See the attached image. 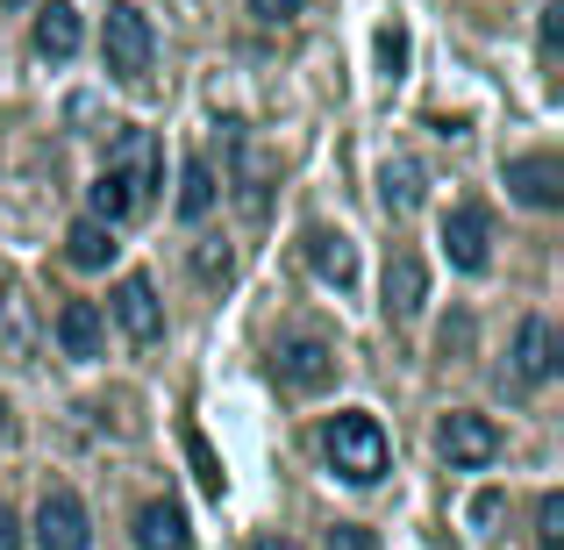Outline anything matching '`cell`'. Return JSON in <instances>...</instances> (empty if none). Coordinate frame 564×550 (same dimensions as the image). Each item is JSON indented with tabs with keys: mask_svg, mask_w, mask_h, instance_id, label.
<instances>
[{
	"mask_svg": "<svg viewBox=\"0 0 564 550\" xmlns=\"http://www.w3.org/2000/svg\"><path fill=\"white\" fill-rule=\"evenodd\" d=\"M322 451H329V465L344 472L350 486H372L386 472V429L365 408H344V414H329V429H322Z\"/></svg>",
	"mask_w": 564,
	"mask_h": 550,
	"instance_id": "6da1fadb",
	"label": "cell"
},
{
	"mask_svg": "<svg viewBox=\"0 0 564 550\" xmlns=\"http://www.w3.org/2000/svg\"><path fill=\"white\" fill-rule=\"evenodd\" d=\"M151 51H158L151 14H143L137 0H115L108 29H100V57H108V72H115V79H143V72H151Z\"/></svg>",
	"mask_w": 564,
	"mask_h": 550,
	"instance_id": "7a4b0ae2",
	"label": "cell"
},
{
	"mask_svg": "<svg viewBox=\"0 0 564 550\" xmlns=\"http://www.w3.org/2000/svg\"><path fill=\"white\" fill-rule=\"evenodd\" d=\"M36 550H94V522H86V500L72 486H51L36 508Z\"/></svg>",
	"mask_w": 564,
	"mask_h": 550,
	"instance_id": "3957f363",
	"label": "cell"
},
{
	"mask_svg": "<svg viewBox=\"0 0 564 550\" xmlns=\"http://www.w3.org/2000/svg\"><path fill=\"white\" fill-rule=\"evenodd\" d=\"M443 250H451L457 272H486V265H494V215H486L479 201L451 207V215H443Z\"/></svg>",
	"mask_w": 564,
	"mask_h": 550,
	"instance_id": "277c9868",
	"label": "cell"
},
{
	"mask_svg": "<svg viewBox=\"0 0 564 550\" xmlns=\"http://www.w3.org/2000/svg\"><path fill=\"white\" fill-rule=\"evenodd\" d=\"M500 186H508L522 207H543V215H551V207H564V165H557L551 151L508 158V165H500Z\"/></svg>",
	"mask_w": 564,
	"mask_h": 550,
	"instance_id": "5b68a950",
	"label": "cell"
},
{
	"mask_svg": "<svg viewBox=\"0 0 564 550\" xmlns=\"http://www.w3.org/2000/svg\"><path fill=\"white\" fill-rule=\"evenodd\" d=\"M108 172L129 186V201H137V215H143L151 193H158V137H151V129H122L115 151H108Z\"/></svg>",
	"mask_w": 564,
	"mask_h": 550,
	"instance_id": "8992f818",
	"label": "cell"
},
{
	"mask_svg": "<svg viewBox=\"0 0 564 550\" xmlns=\"http://www.w3.org/2000/svg\"><path fill=\"white\" fill-rule=\"evenodd\" d=\"M272 371H279L286 393H322V386L336 379V351L322 344V336H293V344L272 358Z\"/></svg>",
	"mask_w": 564,
	"mask_h": 550,
	"instance_id": "52a82bcc",
	"label": "cell"
},
{
	"mask_svg": "<svg viewBox=\"0 0 564 550\" xmlns=\"http://www.w3.org/2000/svg\"><path fill=\"white\" fill-rule=\"evenodd\" d=\"M436 451L451 457V465H494L500 457V429L486 422V414H443Z\"/></svg>",
	"mask_w": 564,
	"mask_h": 550,
	"instance_id": "ba28073f",
	"label": "cell"
},
{
	"mask_svg": "<svg viewBox=\"0 0 564 550\" xmlns=\"http://www.w3.org/2000/svg\"><path fill=\"white\" fill-rule=\"evenodd\" d=\"M115 322H122L129 344H158V336H165V308H158V287L143 272H129L122 287H115Z\"/></svg>",
	"mask_w": 564,
	"mask_h": 550,
	"instance_id": "9c48e42d",
	"label": "cell"
},
{
	"mask_svg": "<svg viewBox=\"0 0 564 550\" xmlns=\"http://www.w3.org/2000/svg\"><path fill=\"white\" fill-rule=\"evenodd\" d=\"M557 358H564V344H557V330L543 315H529L522 330H514V379L522 386H543L557 371Z\"/></svg>",
	"mask_w": 564,
	"mask_h": 550,
	"instance_id": "30bf717a",
	"label": "cell"
},
{
	"mask_svg": "<svg viewBox=\"0 0 564 550\" xmlns=\"http://www.w3.org/2000/svg\"><path fill=\"white\" fill-rule=\"evenodd\" d=\"M422 301H429V272H422V258L400 244L393 258H386V315L414 322V315H422Z\"/></svg>",
	"mask_w": 564,
	"mask_h": 550,
	"instance_id": "8fae6325",
	"label": "cell"
},
{
	"mask_svg": "<svg viewBox=\"0 0 564 550\" xmlns=\"http://www.w3.org/2000/svg\"><path fill=\"white\" fill-rule=\"evenodd\" d=\"M307 265H315V279H329L336 293L358 287V244H350L344 229H307Z\"/></svg>",
	"mask_w": 564,
	"mask_h": 550,
	"instance_id": "7c38bea8",
	"label": "cell"
},
{
	"mask_svg": "<svg viewBox=\"0 0 564 550\" xmlns=\"http://www.w3.org/2000/svg\"><path fill=\"white\" fill-rule=\"evenodd\" d=\"M193 529H186V508L180 500H143L137 508V550H186Z\"/></svg>",
	"mask_w": 564,
	"mask_h": 550,
	"instance_id": "4fadbf2b",
	"label": "cell"
},
{
	"mask_svg": "<svg viewBox=\"0 0 564 550\" xmlns=\"http://www.w3.org/2000/svg\"><path fill=\"white\" fill-rule=\"evenodd\" d=\"M57 344H65V358H100V344H108L100 308L94 301H65L57 308Z\"/></svg>",
	"mask_w": 564,
	"mask_h": 550,
	"instance_id": "5bb4252c",
	"label": "cell"
},
{
	"mask_svg": "<svg viewBox=\"0 0 564 550\" xmlns=\"http://www.w3.org/2000/svg\"><path fill=\"white\" fill-rule=\"evenodd\" d=\"M79 8L72 0H51V8L36 14V57H51V65H65V57H79Z\"/></svg>",
	"mask_w": 564,
	"mask_h": 550,
	"instance_id": "9a60e30c",
	"label": "cell"
},
{
	"mask_svg": "<svg viewBox=\"0 0 564 550\" xmlns=\"http://www.w3.org/2000/svg\"><path fill=\"white\" fill-rule=\"evenodd\" d=\"M422 186H429V172L414 165V158H386L379 165V207L386 215H414V207H422Z\"/></svg>",
	"mask_w": 564,
	"mask_h": 550,
	"instance_id": "2e32d148",
	"label": "cell"
},
{
	"mask_svg": "<svg viewBox=\"0 0 564 550\" xmlns=\"http://www.w3.org/2000/svg\"><path fill=\"white\" fill-rule=\"evenodd\" d=\"M65 258L79 265V272H100V265L115 258V222H100V215L72 222V229H65Z\"/></svg>",
	"mask_w": 564,
	"mask_h": 550,
	"instance_id": "e0dca14e",
	"label": "cell"
},
{
	"mask_svg": "<svg viewBox=\"0 0 564 550\" xmlns=\"http://www.w3.org/2000/svg\"><path fill=\"white\" fill-rule=\"evenodd\" d=\"M207 207H215V165H207V158H186L180 165V215L200 222Z\"/></svg>",
	"mask_w": 564,
	"mask_h": 550,
	"instance_id": "ac0fdd59",
	"label": "cell"
},
{
	"mask_svg": "<svg viewBox=\"0 0 564 550\" xmlns=\"http://www.w3.org/2000/svg\"><path fill=\"white\" fill-rule=\"evenodd\" d=\"M186 457H193V479H200V486H207V494H215V500H221V486H229V472H221V457H215V443H207V436H200V429H193V422H186Z\"/></svg>",
	"mask_w": 564,
	"mask_h": 550,
	"instance_id": "d6986e66",
	"label": "cell"
},
{
	"mask_svg": "<svg viewBox=\"0 0 564 550\" xmlns=\"http://www.w3.org/2000/svg\"><path fill=\"white\" fill-rule=\"evenodd\" d=\"M94 215L100 222H129V215H137V201H129V186L115 180V172H100V180H94Z\"/></svg>",
	"mask_w": 564,
	"mask_h": 550,
	"instance_id": "ffe728a7",
	"label": "cell"
},
{
	"mask_svg": "<svg viewBox=\"0 0 564 550\" xmlns=\"http://www.w3.org/2000/svg\"><path fill=\"white\" fill-rule=\"evenodd\" d=\"M536 550H564V494L536 500Z\"/></svg>",
	"mask_w": 564,
	"mask_h": 550,
	"instance_id": "44dd1931",
	"label": "cell"
},
{
	"mask_svg": "<svg viewBox=\"0 0 564 550\" xmlns=\"http://www.w3.org/2000/svg\"><path fill=\"white\" fill-rule=\"evenodd\" d=\"M536 43H543V65H557V51H564V0H551V8H543Z\"/></svg>",
	"mask_w": 564,
	"mask_h": 550,
	"instance_id": "7402d4cb",
	"label": "cell"
},
{
	"mask_svg": "<svg viewBox=\"0 0 564 550\" xmlns=\"http://www.w3.org/2000/svg\"><path fill=\"white\" fill-rule=\"evenodd\" d=\"M329 550H379V537H372L365 522H336V529H329Z\"/></svg>",
	"mask_w": 564,
	"mask_h": 550,
	"instance_id": "603a6c76",
	"label": "cell"
},
{
	"mask_svg": "<svg viewBox=\"0 0 564 550\" xmlns=\"http://www.w3.org/2000/svg\"><path fill=\"white\" fill-rule=\"evenodd\" d=\"M193 272L207 279V287H215V279H229V250H215V244H200L193 250Z\"/></svg>",
	"mask_w": 564,
	"mask_h": 550,
	"instance_id": "cb8c5ba5",
	"label": "cell"
},
{
	"mask_svg": "<svg viewBox=\"0 0 564 550\" xmlns=\"http://www.w3.org/2000/svg\"><path fill=\"white\" fill-rule=\"evenodd\" d=\"M301 8H307V0H250V14H258V22H293Z\"/></svg>",
	"mask_w": 564,
	"mask_h": 550,
	"instance_id": "d4e9b609",
	"label": "cell"
},
{
	"mask_svg": "<svg viewBox=\"0 0 564 550\" xmlns=\"http://www.w3.org/2000/svg\"><path fill=\"white\" fill-rule=\"evenodd\" d=\"M379 57H386V72H400L408 65V36H400V29H379Z\"/></svg>",
	"mask_w": 564,
	"mask_h": 550,
	"instance_id": "484cf974",
	"label": "cell"
},
{
	"mask_svg": "<svg viewBox=\"0 0 564 550\" xmlns=\"http://www.w3.org/2000/svg\"><path fill=\"white\" fill-rule=\"evenodd\" d=\"M0 550H22V529H14V508L0 500Z\"/></svg>",
	"mask_w": 564,
	"mask_h": 550,
	"instance_id": "4316f807",
	"label": "cell"
},
{
	"mask_svg": "<svg viewBox=\"0 0 564 550\" xmlns=\"http://www.w3.org/2000/svg\"><path fill=\"white\" fill-rule=\"evenodd\" d=\"M250 550H301V543H293V537H258Z\"/></svg>",
	"mask_w": 564,
	"mask_h": 550,
	"instance_id": "83f0119b",
	"label": "cell"
},
{
	"mask_svg": "<svg viewBox=\"0 0 564 550\" xmlns=\"http://www.w3.org/2000/svg\"><path fill=\"white\" fill-rule=\"evenodd\" d=\"M14 436V422H8V400H0V443H8Z\"/></svg>",
	"mask_w": 564,
	"mask_h": 550,
	"instance_id": "f1b7e54d",
	"label": "cell"
},
{
	"mask_svg": "<svg viewBox=\"0 0 564 550\" xmlns=\"http://www.w3.org/2000/svg\"><path fill=\"white\" fill-rule=\"evenodd\" d=\"M8 8H22V0H8Z\"/></svg>",
	"mask_w": 564,
	"mask_h": 550,
	"instance_id": "f546056e",
	"label": "cell"
}]
</instances>
